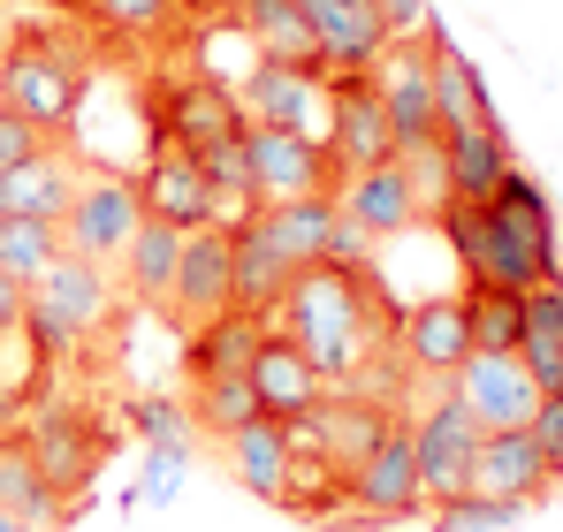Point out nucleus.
<instances>
[{
	"instance_id": "nucleus-11",
	"label": "nucleus",
	"mask_w": 563,
	"mask_h": 532,
	"mask_svg": "<svg viewBox=\"0 0 563 532\" xmlns=\"http://www.w3.org/2000/svg\"><path fill=\"white\" fill-rule=\"evenodd\" d=\"M137 221H145V206H137L130 176H85L77 198H69V213H62V244H69L77 259H92V266H114L130 252Z\"/></svg>"
},
{
	"instance_id": "nucleus-21",
	"label": "nucleus",
	"mask_w": 563,
	"mask_h": 532,
	"mask_svg": "<svg viewBox=\"0 0 563 532\" xmlns=\"http://www.w3.org/2000/svg\"><path fill=\"white\" fill-rule=\"evenodd\" d=\"M472 495H503V502H526V510H533L541 495H556L541 442H533L526 426H510V434H479V448H472Z\"/></svg>"
},
{
	"instance_id": "nucleus-13",
	"label": "nucleus",
	"mask_w": 563,
	"mask_h": 532,
	"mask_svg": "<svg viewBox=\"0 0 563 532\" xmlns=\"http://www.w3.org/2000/svg\"><path fill=\"white\" fill-rule=\"evenodd\" d=\"M411 426V456H419V487H427V510L434 502H450V495H465L472 487V448H479V426L465 419V403L442 388L419 419H404Z\"/></svg>"
},
{
	"instance_id": "nucleus-19",
	"label": "nucleus",
	"mask_w": 563,
	"mask_h": 532,
	"mask_svg": "<svg viewBox=\"0 0 563 532\" xmlns=\"http://www.w3.org/2000/svg\"><path fill=\"white\" fill-rule=\"evenodd\" d=\"M229 281H236V236H229V229H198V236H184L168 312H176L184 328L213 320V312H229Z\"/></svg>"
},
{
	"instance_id": "nucleus-18",
	"label": "nucleus",
	"mask_w": 563,
	"mask_h": 532,
	"mask_svg": "<svg viewBox=\"0 0 563 532\" xmlns=\"http://www.w3.org/2000/svg\"><path fill=\"white\" fill-rule=\"evenodd\" d=\"M396 419H404V411H396V403H380V396H366V388H328V403L305 419V434H312V448L351 479V472L380 448V434H388Z\"/></svg>"
},
{
	"instance_id": "nucleus-20",
	"label": "nucleus",
	"mask_w": 563,
	"mask_h": 532,
	"mask_svg": "<svg viewBox=\"0 0 563 532\" xmlns=\"http://www.w3.org/2000/svg\"><path fill=\"white\" fill-rule=\"evenodd\" d=\"M396 351L411 373H427V380H450L457 365L472 357V328H465V304L457 297H427V304H404V320H396Z\"/></svg>"
},
{
	"instance_id": "nucleus-6",
	"label": "nucleus",
	"mask_w": 563,
	"mask_h": 532,
	"mask_svg": "<svg viewBox=\"0 0 563 532\" xmlns=\"http://www.w3.org/2000/svg\"><path fill=\"white\" fill-rule=\"evenodd\" d=\"M244 176H252V190H260L267 206H282V198H335V190H343V160H335L320 137L244 122Z\"/></svg>"
},
{
	"instance_id": "nucleus-31",
	"label": "nucleus",
	"mask_w": 563,
	"mask_h": 532,
	"mask_svg": "<svg viewBox=\"0 0 563 532\" xmlns=\"http://www.w3.org/2000/svg\"><path fill=\"white\" fill-rule=\"evenodd\" d=\"M0 510H15L23 525H62L69 518V502L46 487V472L31 464V448L23 434H0Z\"/></svg>"
},
{
	"instance_id": "nucleus-23",
	"label": "nucleus",
	"mask_w": 563,
	"mask_h": 532,
	"mask_svg": "<svg viewBox=\"0 0 563 532\" xmlns=\"http://www.w3.org/2000/svg\"><path fill=\"white\" fill-rule=\"evenodd\" d=\"M244 114L267 122V130H297L312 137V114H320V69H289V62H252L244 77Z\"/></svg>"
},
{
	"instance_id": "nucleus-41",
	"label": "nucleus",
	"mask_w": 563,
	"mask_h": 532,
	"mask_svg": "<svg viewBox=\"0 0 563 532\" xmlns=\"http://www.w3.org/2000/svg\"><path fill=\"white\" fill-rule=\"evenodd\" d=\"M526 434L541 442V456H549V479L563 487V396H541V403H533V419H526Z\"/></svg>"
},
{
	"instance_id": "nucleus-16",
	"label": "nucleus",
	"mask_w": 563,
	"mask_h": 532,
	"mask_svg": "<svg viewBox=\"0 0 563 532\" xmlns=\"http://www.w3.org/2000/svg\"><path fill=\"white\" fill-rule=\"evenodd\" d=\"M335 206H343V221H351L358 236H374V244H396L404 229H419V221H427V198H419V182H411L404 160H380V168L343 176Z\"/></svg>"
},
{
	"instance_id": "nucleus-4",
	"label": "nucleus",
	"mask_w": 563,
	"mask_h": 532,
	"mask_svg": "<svg viewBox=\"0 0 563 532\" xmlns=\"http://www.w3.org/2000/svg\"><path fill=\"white\" fill-rule=\"evenodd\" d=\"M85 91L92 85H85L69 46H54L46 31L8 38V54H0V107H15L31 130H69L85 114Z\"/></svg>"
},
{
	"instance_id": "nucleus-46",
	"label": "nucleus",
	"mask_w": 563,
	"mask_h": 532,
	"mask_svg": "<svg viewBox=\"0 0 563 532\" xmlns=\"http://www.w3.org/2000/svg\"><path fill=\"white\" fill-rule=\"evenodd\" d=\"M0 532H38V525H23V518H15V510H0Z\"/></svg>"
},
{
	"instance_id": "nucleus-24",
	"label": "nucleus",
	"mask_w": 563,
	"mask_h": 532,
	"mask_svg": "<svg viewBox=\"0 0 563 532\" xmlns=\"http://www.w3.org/2000/svg\"><path fill=\"white\" fill-rule=\"evenodd\" d=\"M289 456H297V426H282V419H252L244 434L221 442L229 479H236L252 502H282V487H289Z\"/></svg>"
},
{
	"instance_id": "nucleus-12",
	"label": "nucleus",
	"mask_w": 563,
	"mask_h": 532,
	"mask_svg": "<svg viewBox=\"0 0 563 532\" xmlns=\"http://www.w3.org/2000/svg\"><path fill=\"white\" fill-rule=\"evenodd\" d=\"M450 396L465 403V419L479 434H510V426H526L533 403H541V388H533V373L518 365V351H472L465 365L450 373Z\"/></svg>"
},
{
	"instance_id": "nucleus-35",
	"label": "nucleus",
	"mask_w": 563,
	"mask_h": 532,
	"mask_svg": "<svg viewBox=\"0 0 563 532\" xmlns=\"http://www.w3.org/2000/svg\"><path fill=\"white\" fill-rule=\"evenodd\" d=\"M77 15L92 23L99 38H114V46H137V38H161L184 8L176 0H77Z\"/></svg>"
},
{
	"instance_id": "nucleus-2",
	"label": "nucleus",
	"mask_w": 563,
	"mask_h": 532,
	"mask_svg": "<svg viewBox=\"0 0 563 532\" xmlns=\"http://www.w3.org/2000/svg\"><path fill=\"white\" fill-rule=\"evenodd\" d=\"M275 320H282V335L312 357L335 388H351L358 365L396 343L404 304L380 289L374 266H305V274L289 281V297H282Z\"/></svg>"
},
{
	"instance_id": "nucleus-27",
	"label": "nucleus",
	"mask_w": 563,
	"mask_h": 532,
	"mask_svg": "<svg viewBox=\"0 0 563 532\" xmlns=\"http://www.w3.org/2000/svg\"><path fill=\"white\" fill-rule=\"evenodd\" d=\"M69 198H77V160L54 153V145H46L38 160H23V168L0 176V213H15V221H54V229H62Z\"/></svg>"
},
{
	"instance_id": "nucleus-38",
	"label": "nucleus",
	"mask_w": 563,
	"mask_h": 532,
	"mask_svg": "<svg viewBox=\"0 0 563 532\" xmlns=\"http://www.w3.org/2000/svg\"><path fill=\"white\" fill-rule=\"evenodd\" d=\"M434 518V532H510L518 518H526V502H503V495H450V502H434L427 510Z\"/></svg>"
},
{
	"instance_id": "nucleus-5",
	"label": "nucleus",
	"mask_w": 563,
	"mask_h": 532,
	"mask_svg": "<svg viewBox=\"0 0 563 532\" xmlns=\"http://www.w3.org/2000/svg\"><path fill=\"white\" fill-rule=\"evenodd\" d=\"M99 320H107V266L77 259V252H62V259L23 289V343L38 357L77 351Z\"/></svg>"
},
{
	"instance_id": "nucleus-28",
	"label": "nucleus",
	"mask_w": 563,
	"mask_h": 532,
	"mask_svg": "<svg viewBox=\"0 0 563 532\" xmlns=\"http://www.w3.org/2000/svg\"><path fill=\"white\" fill-rule=\"evenodd\" d=\"M236 8V31L252 38L260 62H289V69H320V46L305 31V8L297 0H229ZM328 77V69H320Z\"/></svg>"
},
{
	"instance_id": "nucleus-10",
	"label": "nucleus",
	"mask_w": 563,
	"mask_h": 532,
	"mask_svg": "<svg viewBox=\"0 0 563 532\" xmlns=\"http://www.w3.org/2000/svg\"><path fill=\"white\" fill-rule=\"evenodd\" d=\"M23 448H31V464L46 472V487H54L62 502H77V495L92 487L99 456H107L99 419L85 403H46V411H31V419H23Z\"/></svg>"
},
{
	"instance_id": "nucleus-33",
	"label": "nucleus",
	"mask_w": 563,
	"mask_h": 532,
	"mask_svg": "<svg viewBox=\"0 0 563 532\" xmlns=\"http://www.w3.org/2000/svg\"><path fill=\"white\" fill-rule=\"evenodd\" d=\"M184 403H190V434H213V442H229V434H244L252 419H267L244 373H221V380H190Z\"/></svg>"
},
{
	"instance_id": "nucleus-26",
	"label": "nucleus",
	"mask_w": 563,
	"mask_h": 532,
	"mask_svg": "<svg viewBox=\"0 0 563 532\" xmlns=\"http://www.w3.org/2000/svg\"><path fill=\"white\" fill-rule=\"evenodd\" d=\"M427 69H434V114H442V130L503 122L495 99H487V85H479V69H472V54L450 38V31H427Z\"/></svg>"
},
{
	"instance_id": "nucleus-34",
	"label": "nucleus",
	"mask_w": 563,
	"mask_h": 532,
	"mask_svg": "<svg viewBox=\"0 0 563 532\" xmlns=\"http://www.w3.org/2000/svg\"><path fill=\"white\" fill-rule=\"evenodd\" d=\"M472 328V351H518V328H526V297L518 289H495V281H465L457 289Z\"/></svg>"
},
{
	"instance_id": "nucleus-44",
	"label": "nucleus",
	"mask_w": 563,
	"mask_h": 532,
	"mask_svg": "<svg viewBox=\"0 0 563 532\" xmlns=\"http://www.w3.org/2000/svg\"><path fill=\"white\" fill-rule=\"evenodd\" d=\"M23 396H31V388H15V380L0 373V434H23Z\"/></svg>"
},
{
	"instance_id": "nucleus-42",
	"label": "nucleus",
	"mask_w": 563,
	"mask_h": 532,
	"mask_svg": "<svg viewBox=\"0 0 563 532\" xmlns=\"http://www.w3.org/2000/svg\"><path fill=\"white\" fill-rule=\"evenodd\" d=\"M374 15L388 38H419L427 31V0H374Z\"/></svg>"
},
{
	"instance_id": "nucleus-7",
	"label": "nucleus",
	"mask_w": 563,
	"mask_h": 532,
	"mask_svg": "<svg viewBox=\"0 0 563 532\" xmlns=\"http://www.w3.org/2000/svg\"><path fill=\"white\" fill-rule=\"evenodd\" d=\"M380 107H388V137L396 160H427L442 145V114H434V69H427V31L419 38H388V54L374 62Z\"/></svg>"
},
{
	"instance_id": "nucleus-25",
	"label": "nucleus",
	"mask_w": 563,
	"mask_h": 532,
	"mask_svg": "<svg viewBox=\"0 0 563 532\" xmlns=\"http://www.w3.org/2000/svg\"><path fill=\"white\" fill-rule=\"evenodd\" d=\"M260 335H267V320H252V312H213V320H198L184 328V380H221V373H252V351H260Z\"/></svg>"
},
{
	"instance_id": "nucleus-14",
	"label": "nucleus",
	"mask_w": 563,
	"mask_h": 532,
	"mask_svg": "<svg viewBox=\"0 0 563 532\" xmlns=\"http://www.w3.org/2000/svg\"><path fill=\"white\" fill-rule=\"evenodd\" d=\"M244 380H252L260 411H267V419H282V426H305V419L328 403V388H335V380H328L312 357L297 351L282 328H267V335H260V351H252V373H244Z\"/></svg>"
},
{
	"instance_id": "nucleus-37",
	"label": "nucleus",
	"mask_w": 563,
	"mask_h": 532,
	"mask_svg": "<svg viewBox=\"0 0 563 532\" xmlns=\"http://www.w3.org/2000/svg\"><path fill=\"white\" fill-rule=\"evenodd\" d=\"M190 464H198L190 434H176V442H145V472H137V487H130L122 502H130V510H168V502L184 495Z\"/></svg>"
},
{
	"instance_id": "nucleus-36",
	"label": "nucleus",
	"mask_w": 563,
	"mask_h": 532,
	"mask_svg": "<svg viewBox=\"0 0 563 532\" xmlns=\"http://www.w3.org/2000/svg\"><path fill=\"white\" fill-rule=\"evenodd\" d=\"M62 252H69V244H62V229H54V221H15V213H0V274H8V281H23V289H31L46 266L62 259Z\"/></svg>"
},
{
	"instance_id": "nucleus-1",
	"label": "nucleus",
	"mask_w": 563,
	"mask_h": 532,
	"mask_svg": "<svg viewBox=\"0 0 563 532\" xmlns=\"http://www.w3.org/2000/svg\"><path fill=\"white\" fill-rule=\"evenodd\" d=\"M442 229V244L457 252L465 281H495V289H541V281H563V236H556V206L549 190L510 168L495 182L487 206H434L427 213Z\"/></svg>"
},
{
	"instance_id": "nucleus-3",
	"label": "nucleus",
	"mask_w": 563,
	"mask_h": 532,
	"mask_svg": "<svg viewBox=\"0 0 563 532\" xmlns=\"http://www.w3.org/2000/svg\"><path fill=\"white\" fill-rule=\"evenodd\" d=\"M244 99L229 77H213V69H184V77H161L153 99H145V130H153V153L168 145V153H213V145H236L244 137Z\"/></svg>"
},
{
	"instance_id": "nucleus-32",
	"label": "nucleus",
	"mask_w": 563,
	"mask_h": 532,
	"mask_svg": "<svg viewBox=\"0 0 563 532\" xmlns=\"http://www.w3.org/2000/svg\"><path fill=\"white\" fill-rule=\"evenodd\" d=\"M176 259H184V236H176V229H161V221H137V236H130V252H122V281H130V297L168 312Z\"/></svg>"
},
{
	"instance_id": "nucleus-45",
	"label": "nucleus",
	"mask_w": 563,
	"mask_h": 532,
	"mask_svg": "<svg viewBox=\"0 0 563 532\" xmlns=\"http://www.w3.org/2000/svg\"><path fill=\"white\" fill-rule=\"evenodd\" d=\"M176 8H190V15H213V8H229V0H176Z\"/></svg>"
},
{
	"instance_id": "nucleus-30",
	"label": "nucleus",
	"mask_w": 563,
	"mask_h": 532,
	"mask_svg": "<svg viewBox=\"0 0 563 532\" xmlns=\"http://www.w3.org/2000/svg\"><path fill=\"white\" fill-rule=\"evenodd\" d=\"M289 281H297V266L282 259L260 229H236V281H229V304L252 312V320H275L282 297H289Z\"/></svg>"
},
{
	"instance_id": "nucleus-22",
	"label": "nucleus",
	"mask_w": 563,
	"mask_h": 532,
	"mask_svg": "<svg viewBox=\"0 0 563 532\" xmlns=\"http://www.w3.org/2000/svg\"><path fill=\"white\" fill-rule=\"evenodd\" d=\"M305 8V31L320 46V69H374L388 54V31H380L374 0H297Z\"/></svg>"
},
{
	"instance_id": "nucleus-8",
	"label": "nucleus",
	"mask_w": 563,
	"mask_h": 532,
	"mask_svg": "<svg viewBox=\"0 0 563 532\" xmlns=\"http://www.w3.org/2000/svg\"><path fill=\"white\" fill-rule=\"evenodd\" d=\"M320 107H328V153L343 160V176L396 160V137H388V107H380L374 69H328L320 77Z\"/></svg>"
},
{
	"instance_id": "nucleus-40",
	"label": "nucleus",
	"mask_w": 563,
	"mask_h": 532,
	"mask_svg": "<svg viewBox=\"0 0 563 532\" xmlns=\"http://www.w3.org/2000/svg\"><path fill=\"white\" fill-rule=\"evenodd\" d=\"M38 153H46V130H31L15 107H0V176L23 168V160H38Z\"/></svg>"
},
{
	"instance_id": "nucleus-29",
	"label": "nucleus",
	"mask_w": 563,
	"mask_h": 532,
	"mask_svg": "<svg viewBox=\"0 0 563 532\" xmlns=\"http://www.w3.org/2000/svg\"><path fill=\"white\" fill-rule=\"evenodd\" d=\"M518 365L533 373V388H541V396H563V281H541V289H526Z\"/></svg>"
},
{
	"instance_id": "nucleus-9",
	"label": "nucleus",
	"mask_w": 563,
	"mask_h": 532,
	"mask_svg": "<svg viewBox=\"0 0 563 532\" xmlns=\"http://www.w3.org/2000/svg\"><path fill=\"white\" fill-rule=\"evenodd\" d=\"M343 510H358L351 525H404V518H427V487H419V456H411V426L396 419L380 448L343 479Z\"/></svg>"
},
{
	"instance_id": "nucleus-43",
	"label": "nucleus",
	"mask_w": 563,
	"mask_h": 532,
	"mask_svg": "<svg viewBox=\"0 0 563 532\" xmlns=\"http://www.w3.org/2000/svg\"><path fill=\"white\" fill-rule=\"evenodd\" d=\"M8 335H23V281L0 274V343H8Z\"/></svg>"
},
{
	"instance_id": "nucleus-17",
	"label": "nucleus",
	"mask_w": 563,
	"mask_h": 532,
	"mask_svg": "<svg viewBox=\"0 0 563 532\" xmlns=\"http://www.w3.org/2000/svg\"><path fill=\"white\" fill-rule=\"evenodd\" d=\"M137 206H145V221H161V229H176V236H198V229H213V182H206V160H190V153H153L137 176Z\"/></svg>"
},
{
	"instance_id": "nucleus-39",
	"label": "nucleus",
	"mask_w": 563,
	"mask_h": 532,
	"mask_svg": "<svg viewBox=\"0 0 563 532\" xmlns=\"http://www.w3.org/2000/svg\"><path fill=\"white\" fill-rule=\"evenodd\" d=\"M130 426H137L145 442H176V434H190V403L184 396H137V403H130Z\"/></svg>"
},
{
	"instance_id": "nucleus-15",
	"label": "nucleus",
	"mask_w": 563,
	"mask_h": 532,
	"mask_svg": "<svg viewBox=\"0 0 563 532\" xmlns=\"http://www.w3.org/2000/svg\"><path fill=\"white\" fill-rule=\"evenodd\" d=\"M434 168H442V206H487V198H495V182L518 168V145H510V130H503V122L442 130Z\"/></svg>"
}]
</instances>
